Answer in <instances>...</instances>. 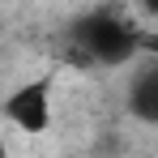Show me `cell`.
Segmentation results:
<instances>
[{"label": "cell", "instance_id": "obj_1", "mask_svg": "<svg viewBox=\"0 0 158 158\" xmlns=\"http://www.w3.org/2000/svg\"><path fill=\"white\" fill-rule=\"evenodd\" d=\"M141 34L145 30H137L111 9H90V13L73 17L69 43L81 64H128L141 56Z\"/></svg>", "mask_w": 158, "mask_h": 158}, {"label": "cell", "instance_id": "obj_2", "mask_svg": "<svg viewBox=\"0 0 158 158\" xmlns=\"http://www.w3.org/2000/svg\"><path fill=\"white\" fill-rule=\"evenodd\" d=\"M4 120L22 132H47L52 128V81L39 77V81H26L17 85L9 98H4Z\"/></svg>", "mask_w": 158, "mask_h": 158}, {"label": "cell", "instance_id": "obj_3", "mask_svg": "<svg viewBox=\"0 0 158 158\" xmlns=\"http://www.w3.org/2000/svg\"><path fill=\"white\" fill-rule=\"evenodd\" d=\"M128 111L132 120L158 128V60L154 56H141V64L128 81Z\"/></svg>", "mask_w": 158, "mask_h": 158}, {"label": "cell", "instance_id": "obj_4", "mask_svg": "<svg viewBox=\"0 0 158 158\" xmlns=\"http://www.w3.org/2000/svg\"><path fill=\"white\" fill-rule=\"evenodd\" d=\"M141 56H154L158 60V30H145L141 34Z\"/></svg>", "mask_w": 158, "mask_h": 158}, {"label": "cell", "instance_id": "obj_5", "mask_svg": "<svg viewBox=\"0 0 158 158\" xmlns=\"http://www.w3.org/2000/svg\"><path fill=\"white\" fill-rule=\"evenodd\" d=\"M137 4H141V9H145L150 17H158V0H137Z\"/></svg>", "mask_w": 158, "mask_h": 158}]
</instances>
